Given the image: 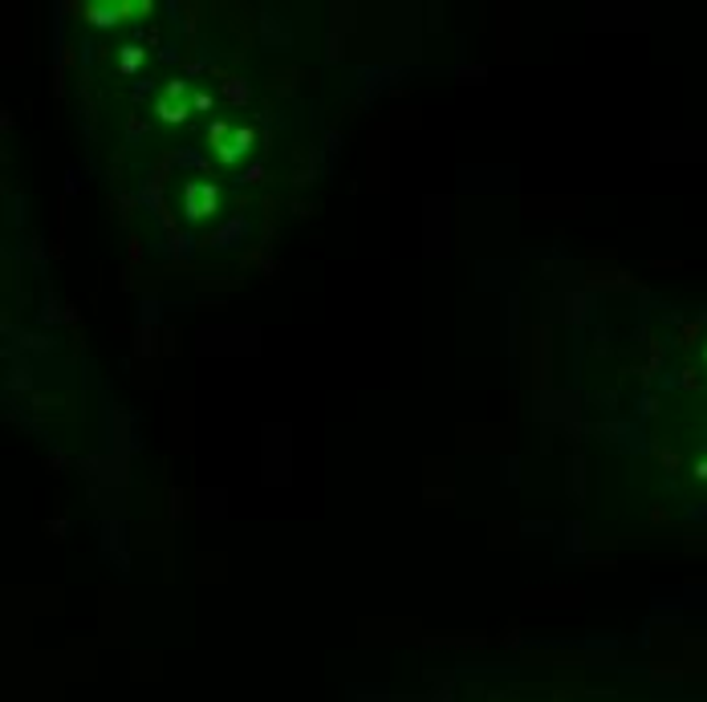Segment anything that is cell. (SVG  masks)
<instances>
[{
	"instance_id": "6da1fadb",
	"label": "cell",
	"mask_w": 707,
	"mask_h": 702,
	"mask_svg": "<svg viewBox=\"0 0 707 702\" xmlns=\"http://www.w3.org/2000/svg\"><path fill=\"white\" fill-rule=\"evenodd\" d=\"M248 143H253V134H248V131L228 134V126H216V146H220V159H224V163H232L241 151H248Z\"/></svg>"
},
{
	"instance_id": "7a4b0ae2",
	"label": "cell",
	"mask_w": 707,
	"mask_h": 702,
	"mask_svg": "<svg viewBox=\"0 0 707 702\" xmlns=\"http://www.w3.org/2000/svg\"><path fill=\"white\" fill-rule=\"evenodd\" d=\"M134 66H139V49H131V54L122 57V69H134Z\"/></svg>"
}]
</instances>
